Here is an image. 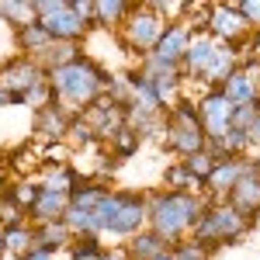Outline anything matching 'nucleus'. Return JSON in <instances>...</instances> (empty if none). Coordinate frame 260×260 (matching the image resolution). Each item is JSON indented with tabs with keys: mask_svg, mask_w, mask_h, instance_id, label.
Masks as SVG:
<instances>
[{
	"mask_svg": "<svg viewBox=\"0 0 260 260\" xmlns=\"http://www.w3.org/2000/svg\"><path fill=\"white\" fill-rule=\"evenodd\" d=\"M108 80L111 77L90 56H77L73 62L56 66L52 73H45V83L52 90V104H59L66 115H73V111L83 115L94 101H101L104 90H108Z\"/></svg>",
	"mask_w": 260,
	"mask_h": 260,
	"instance_id": "obj_1",
	"label": "nucleus"
},
{
	"mask_svg": "<svg viewBox=\"0 0 260 260\" xmlns=\"http://www.w3.org/2000/svg\"><path fill=\"white\" fill-rule=\"evenodd\" d=\"M149 208V229L160 236L167 246H177L184 233H191L201 222L208 201L191 194V191H163V194H153L146 201Z\"/></svg>",
	"mask_w": 260,
	"mask_h": 260,
	"instance_id": "obj_2",
	"label": "nucleus"
},
{
	"mask_svg": "<svg viewBox=\"0 0 260 260\" xmlns=\"http://www.w3.org/2000/svg\"><path fill=\"white\" fill-rule=\"evenodd\" d=\"M149 219V208L139 194H128V191H108L94 208V225L101 233H111V236H136L142 233V225Z\"/></svg>",
	"mask_w": 260,
	"mask_h": 260,
	"instance_id": "obj_3",
	"label": "nucleus"
},
{
	"mask_svg": "<svg viewBox=\"0 0 260 260\" xmlns=\"http://www.w3.org/2000/svg\"><path fill=\"white\" fill-rule=\"evenodd\" d=\"M191 233H194V236H191L194 243H201V246L212 250L215 243L240 240L243 233H246V219H243L229 201H208V208H205L201 222L191 229Z\"/></svg>",
	"mask_w": 260,
	"mask_h": 260,
	"instance_id": "obj_4",
	"label": "nucleus"
},
{
	"mask_svg": "<svg viewBox=\"0 0 260 260\" xmlns=\"http://www.w3.org/2000/svg\"><path fill=\"white\" fill-rule=\"evenodd\" d=\"M163 31H167V21H163L149 4H132L128 18L121 24L125 45H128L132 52H139V56H149V52L156 49V42H160Z\"/></svg>",
	"mask_w": 260,
	"mask_h": 260,
	"instance_id": "obj_5",
	"label": "nucleus"
},
{
	"mask_svg": "<svg viewBox=\"0 0 260 260\" xmlns=\"http://www.w3.org/2000/svg\"><path fill=\"white\" fill-rule=\"evenodd\" d=\"M35 18L49 31L52 42H80L87 35V24L73 14L70 0H39L35 4Z\"/></svg>",
	"mask_w": 260,
	"mask_h": 260,
	"instance_id": "obj_6",
	"label": "nucleus"
},
{
	"mask_svg": "<svg viewBox=\"0 0 260 260\" xmlns=\"http://www.w3.org/2000/svg\"><path fill=\"white\" fill-rule=\"evenodd\" d=\"M42 83H45V70L28 56H18L0 66V87L11 94V104H24L28 90H35Z\"/></svg>",
	"mask_w": 260,
	"mask_h": 260,
	"instance_id": "obj_7",
	"label": "nucleus"
},
{
	"mask_svg": "<svg viewBox=\"0 0 260 260\" xmlns=\"http://www.w3.org/2000/svg\"><path fill=\"white\" fill-rule=\"evenodd\" d=\"M205 31L215 42H222V45H243V39H246L250 28H246V21L240 18L236 4H212L208 21H205Z\"/></svg>",
	"mask_w": 260,
	"mask_h": 260,
	"instance_id": "obj_8",
	"label": "nucleus"
},
{
	"mask_svg": "<svg viewBox=\"0 0 260 260\" xmlns=\"http://www.w3.org/2000/svg\"><path fill=\"white\" fill-rule=\"evenodd\" d=\"M198 121H201L205 139H222L229 132V121H233V104L222 98L219 90H208L198 101Z\"/></svg>",
	"mask_w": 260,
	"mask_h": 260,
	"instance_id": "obj_9",
	"label": "nucleus"
},
{
	"mask_svg": "<svg viewBox=\"0 0 260 260\" xmlns=\"http://www.w3.org/2000/svg\"><path fill=\"white\" fill-rule=\"evenodd\" d=\"M225 198H229V205L240 212L243 219H250V215L260 212V163L257 160H246L243 177L236 180V187H233Z\"/></svg>",
	"mask_w": 260,
	"mask_h": 260,
	"instance_id": "obj_10",
	"label": "nucleus"
},
{
	"mask_svg": "<svg viewBox=\"0 0 260 260\" xmlns=\"http://www.w3.org/2000/svg\"><path fill=\"white\" fill-rule=\"evenodd\" d=\"M219 94L233 108H240V104H257L260 101V90H257V77H253V59H243L229 77L225 83L219 87Z\"/></svg>",
	"mask_w": 260,
	"mask_h": 260,
	"instance_id": "obj_11",
	"label": "nucleus"
},
{
	"mask_svg": "<svg viewBox=\"0 0 260 260\" xmlns=\"http://www.w3.org/2000/svg\"><path fill=\"white\" fill-rule=\"evenodd\" d=\"M187 45H191V24H170V28L160 35L156 49H153L149 56L160 59V62H167V66H180Z\"/></svg>",
	"mask_w": 260,
	"mask_h": 260,
	"instance_id": "obj_12",
	"label": "nucleus"
},
{
	"mask_svg": "<svg viewBox=\"0 0 260 260\" xmlns=\"http://www.w3.org/2000/svg\"><path fill=\"white\" fill-rule=\"evenodd\" d=\"M215 49H219V42L212 39L208 31H194V35H191V45H187V52H184V59H180V73H187V77H201Z\"/></svg>",
	"mask_w": 260,
	"mask_h": 260,
	"instance_id": "obj_13",
	"label": "nucleus"
},
{
	"mask_svg": "<svg viewBox=\"0 0 260 260\" xmlns=\"http://www.w3.org/2000/svg\"><path fill=\"white\" fill-rule=\"evenodd\" d=\"M243 170H246V160H219L215 167H212V174H208V180H205V187L219 198V194H229L233 187H236V180L243 177Z\"/></svg>",
	"mask_w": 260,
	"mask_h": 260,
	"instance_id": "obj_14",
	"label": "nucleus"
},
{
	"mask_svg": "<svg viewBox=\"0 0 260 260\" xmlns=\"http://www.w3.org/2000/svg\"><path fill=\"white\" fill-rule=\"evenodd\" d=\"M70 118H73V115H66V111H62L59 104H49V108L35 111L31 132H39V136H45V139H66Z\"/></svg>",
	"mask_w": 260,
	"mask_h": 260,
	"instance_id": "obj_15",
	"label": "nucleus"
},
{
	"mask_svg": "<svg viewBox=\"0 0 260 260\" xmlns=\"http://www.w3.org/2000/svg\"><path fill=\"white\" fill-rule=\"evenodd\" d=\"M167 142L180 156H194L205 149V132L201 125H167Z\"/></svg>",
	"mask_w": 260,
	"mask_h": 260,
	"instance_id": "obj_16",
	"label": "nucleus"
},
{
	"mask_svg": "<svg viewBox=\"0 0 260 260\" xmlns=\"http://www.w3.org/2000/svg\"><path fill=\"white\" fill-rule=\"evenodd\" d=\"M70 208V194H56V191H42L39 201L31 205V219L45 225V222H59Z\"/></svg>",
	"mask_w": 260,
	"mask_h": 260,
	"instance_id": "obj_17",
	"label": "nucleus"
},
{
	"mask_svg": "<svg viewBox=\"0 0 260 260\" xmlns=\"http://www.w3.org/2000/svg\"><path fill=\"white\" fill-rule=\"evenodd\" d=\"M35 246L39 250H45V253H59L62 246H73V233L59 222H45V225H39L35 229Z\"/></svg>",
	"mask_w": 260,
	"mask_h": 260,
	"instance_id": "obj_18",
	"label": "nucleus"
},
{
	"mask_svg": "<svg viewBox=\"0 0 260 260\" xmlns=\"http://www.w3.org/2000/svg\"><path fill=\"white\" fill-rule=\"evenodd\" d=\"M18 45H21V52H24L28 59L39 62L42 56H45V49L52 45V39H49V31L35 21V24H28V28H21V31H18Z\"/></svg>",
	"mask_w": 260,
	"mask_h": 260,
	"instance_id": "obj_19",
	"label": "nucleus"
},
{
	"mask_svg": "<svg viewBox=\"0 0 260 260\" xmlns=\"http://www.w3.org/2000/svg\"><path fill=\"white\" fill-rule=\"evenodd\" d=\"M163 250H170L167 243L153 233V229H146V233H136L132 240H128V260H153V257H160Z\"/></svg>",
	"mask_w": 260,
	"mask_h": 260,
	"instance_id": "obj_20",
	"label": "nucleus"
},
{
	"mask_svg": "<svg viewBox=\"0 0 260 260\" xmlns=\"http://www.w3.org/2000/svg\"><path fill=\"white\" fill-rule=\"evenodd\" d=\"M42 191H56V194H73L77 191V174L66 167V163H49L45 167V180H42Z\"/></svg>",
	"mask_w": 260,
	"mask_h": 260,
	"instance_id": "obj_21",
	"label": "nucleus"
},
{
	"mask_svg": "<svg viewBox=\"0 0 260 260\" xmlns=\"http://www.w3.org/2000/svg\"><path fill=\"white\" fill-rule=\"evenodd\" d=\"M128 11H132V4H125V0H98L94 4V14H98L101 28H121Z\"/></svg>",
	"mask_w": 260,
	"mask_h": 260,
	"instance_id": "obj_22",
	"label": "nucleus"
},
{
	"mask_svg": "<svg viewBox=\"0 0 260 260\" xmlns=\"http://www.w3.org/2000/svg\"><path fill=\"white\" fill-rule=\"evenodd\" d=\"M0 18L7 21L11 28H28V24H35V4H24V0H4L0 4Z\"/></svg>",
	"mask_w": 260,
	"mask_h": 260,
	"instance_id": "obj_23",
	"label": "nucleus"
},
{
	"mask_svg": "<svg viewBox=\"0 0 260 260\" xmlns=\"http://www.w3.org/2000/svg\"><path fill=\"white\" fill-rule=\"evenodd\" d=\"M4 246H7V253H31L35 250V229H28V225H14V229H4Z\"/></svg>",
	"mask_w": 260,
	"mask_h": 260,
	"instance_id": "obj_24",
	"label": "nucleus"
},
{
	"mask_svg": "<svg viewBox=\"0 0 260 260\" xmlns=\"http://www.w3.org/2000/svg\"><path fill=\"white\" fill-rule=\"evenodd\" d=\"M184 170H187V177H191V184H198V187H205V180H208V174H212V167H215V160L201 149V153H194V156H184Z\"/></svg>",
	"mask_w": 260,
	"mask_h": 260,
	"instance_id": "obj_25",
	"label": "nucleus"
},
{
	"mask_svg": "<svg viewBox=\"0 0 260 260\" xmlns=\"http://www.w3.org/2000/svg\"><path fill=\"white\" fill-rule=\"evenodd\" d=\"M104 246H101V236H80V240L70 246V257L73 260H104Z\"/></svg>",
	"mask_w": 260,
	"mask_h": 260,
	"instance_id": "obj_26",
	"label": "nucleus"
},
{
	"mask_svg": "<svg viewBox=\"0 0 260 260\" xmlns=\"http://www.w3.org/2000/svg\"><path fill=\"white\" fill-rule=\"evenodd\" d=\"M66 139L73 142V146H94L98 136H94V128H90L80 115H73V118H70V128H66Z\"/></svg>",
	"mask_w": 260,
	"mask_h": 260,
	"instance_id": "obj_27",
	"label": "nucleus"
},
{
	"mask_svg": "<svg viewBox=\"0 0 260 260\" xmlns=\"http://www.w3.org/2000/svg\"><path fill=\"white\" fill-rule=\"evenodd\" d=\"M170 253H174V260H208V246H201V243L194 240H180L177 246H170Z\"/></svg>",
	"mask_w": 260,
	"mask_h": 260,
	"instance_id": "obj_28",
	"label": "nucleus"
},
{
	"mask_svg": "<svg viewBox=\"0 0 260 260\" xmlns=\"http://www.w3.org/2000/svg\"><path fill=\"white\" fill-rule=\"evenodd\" d=\"M111 146H115V153H118L121 160H125V156H132V153L139 149V136H136V132L128 128V125H125V128H121L118 136L111 139Z\"/></svg>",
	"mask_w": 260,
	"mask_h": 260,
	"instance_id": "obj_29",
	"label": "nucleus"
},
{
	"mask_svg": "<svg viewBox=\"0 0 260 260\" xmlns=\"http://www.w3.org/2000/svg\"><path fill=\"white\" fill-rule=\"evenodd\" d=\"M257 111H260V101L257 104H240V108H233V121H229V128H250V121L257 118Z\"/></svg>",
	"mask_w": 260,
	"mask_h": 260,
	"instance_id": "obj_30",
	"label": "nucleus"
},
{
	"mask_svg": "<svg viewBox=\"0 0 260 260\" xmlns=\"http://www.w3.org/2000/svg\"><path fill=\"white\" fill-rule=\"evenodd\" d=\"M236 11H240V18L246 21L250 35L260 31V0H243V4H236Z\"/></svg>",
	"mask_w": 260,
	"mask_h": 260,
	"instance_id": "obj_31",
	"label": "nucleus"
},
{
	"mask_svg": "<svg viewBox=\"0 0 260 260\" xmlns=\"http://www.w3.org/2000/svg\"><path fill=\"white\" fill-rule=\"evenodd\" d=\"M70 7H73V14L90 28V24H98V14H94V4H83V0H70Z\"/></svg>",
	"mask_w": 260,
	"mask_h": 260,
	"instance_id": "obj_32",
	"label": "nucleus"
},
{
	"mask_svg": "<svg viewBox=\"0 0 260 260\" xmlns=\"http://www.w3.org/2000/svg\"><path fill=\"white\" fill-rule=\"evenodd\" d=\"M246 139H250V149H260V111H257V118L250 121V128H246Z\"/></svg>",
	"mask_w": 260,
	"mask_h": 260,
	"instance_id": "obj_33",
	"label": "nucleus"
},
{
	"mask_svg": "<svg viewBox=\"0 0 260 260\" xmlns=\"http://www.w3.org/2000/svg\"><path fill=\"white\" fill-rule=\"evenodd\" d=\"M21 260H52V253H45V250H39V246H35L31 253H24Z\"/></svg>",
	"mask_w": 260,
	"mask_h": 260,
	"instance_id": "obj_34",
	"label": "nucleus"
},
{
	"mask_svg": "<svg viewBox=\"0 0 260 260\" xmlns=\"http://www.w3.org/2000/svg\"><path fill=\"white\" fill-rule=\"evenodd\" d=\"M7 104H11V94H7V90H4V87H0V111H4V108H7Z\"/></svg>",
	"mask_w": 260,
	"mask_h": 260,
	"instance_id": "obj_35",
	"label": "nucleus"
},
{
	"mask_svg": "<svg viewBox=\"0 0 260 260\" xmlns=\"http://www.w3.org/2000/svg\"><path fill=\"white\" fill-rule=\"evenodd\" d=\"M153 260H174V253H170V250H163L160 257H153Z\"/></svg>",
	"mask_w": 260,
	"mask_h": 260,
	"instance_id": "obj_36",
	"label": "nucleus"
},
{
	"mask_svg": "<svg viewBox=\"0 0 260 260\" xmlns=\"http://www.w3.org/2000/svg\"><path fill=\"white\" fill-rule=\"evenodd\" d=\"M4 184H7V170L0 167V187H4Z\"/></svg>",
	"mask_w": 260,
	"mask_h": 260,
	"instance_id": "obj_37",
	"label": "nucleus"
},
{
	"mask_svg": "<svg viewBox=\"0 0 260 260\" xmlns=\"http://www.w3.org/2000/svg\"><path fill=\"white\" fill-rule=\"evenodd\" d=\"M4 253H7V246H4V233H0V260H4Z\"/></svg>",
	"mask_w": 260,
	"mask_h": 260,
	"instance_id": "obj_38",
	"label": "nucleus"
}]
</instances>
